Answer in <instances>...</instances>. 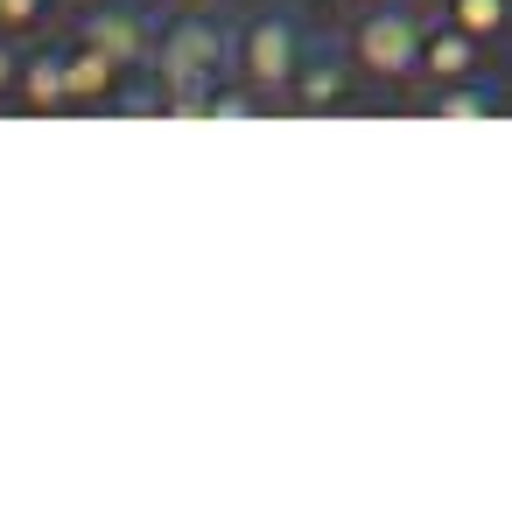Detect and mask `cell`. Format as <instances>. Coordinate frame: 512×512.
Segmentation results:
<instances>
[{"label":"cell","mask_w":512,"mask_h":512,"mask_svg":"<svg viewBox=\"0 0 512 512\" xmlns=\"http://www.w3.org/2000/svg\"><path fill=\"white\" fill-rule=\"evenodd\" d=\"M435 15L470 29L477 43H505L512 36V0H435Z\"/></svg>","instance_id":"cell-10"},{"label":"cell","mask_w":512,"mask_h":512,"mask_svg":"<svg viewBox=\"0 0 512 512\" xmlns=\"http://www.w3.org/2000/svg\"><path fill=\"white\" fill-rule=\"evenodd\" d=\"M428 113H435V120H498V113H505V92H498L491 78L435 85V92H428Z\"/></svg>","instance_id":"cell-9"},{"label":"cell","mask_w":512,"mask_h":512,"mask_svg":"<svg viewBox=\"0 0 512 512\" xmlns=\"http://www.w3.org/2000/svg\"><path fill=\"white\" fill-rule=\"evenodd\" d=\"M421 36H428V22L414 8H358L351 29H344V50H351L365 85L400 92V85L421 78Z\"/></svg>","instance_id":"cell-2"},{"label":"cell","mask_w":512,"mask_h":512,"mask_svg":"<svg viewBox=\"0 0 512 512\" xmlns=\"http://www.w3.org/2000/svg\"><path fill=\"white\" fill-rule=\"evenodd\" d=\"M64 71H71V106H78V113H106L113 85L127 78V64L106 57L99 43H85L78 29H64Z\"/></svg>","instance_id":"cell-8"},{"label":"cell","mask_w":512,"mask_h":512,"mask_svg":"<svg viewBox=\"0 0 512 512\" xmlns=\"http://www.w3.org/2000/svg\"><path fill=\"white\" fill-rule=\"evenodd\" d=\"M15 106H22V113H78V106H71V71H64V36L29 43V57H22V85H15Z\"/></svg>","instance_id":"cell-7"},{"label":"cell","mask_w":512,"mask_h":512,"mask_svg":"<svg viewBox=\"0 0 512 512\" xmlns=\"http://www.w3.org/2000/svg\"><path fill=\"white\" fill-rule=\"evenodd\" d=\"M176 8H218V0H176Z\"/></svg>","instance_id":"cell-14"},{"label":"cell","mask_w":512,"mask_h":512,"mask_svg":"<svg viewBox=\"0 0 512 512\" xmlns=\"http://www.w3.org/2000/svg\"><path fill=\"white\" fill-rule=\"evenodd\" d=\"M281 106H295V113H351L358 106V64H351V50L344 43H309V57H302V71H295V85H288Z\"/></svg>","instance_id":"cell-5"},{"label":"cell","mask_w":512,"mask_h":512,"mask_svg":"<svg viewBox=\"0 0 512 512\" xmlns=\"http://www.w3.org/2000/svg\"><path fill=\"white\" fill-rule=\"evenodd\" d=\"M302 57H309V29L281 8V0L232 15V78H239V85H253V92H267V99H288Z\"/></svg>","instance_id":"cell-1"},{"label":"cell","mask_w":512,"mask_h":512,"mask_svg":"<svg viewBox=\"0 0 512 512\" xmlns=\"http://www.w3.org/2000/svg\"><path fill=\"white\" fill-rule=\"evenodd\" d=\"M22 57H29V43L0 36V106H15V85H22Z\"/></svg>","instance_id":"cell-12"},{"label":"cell","mask_w":512,"mask_h":512,"mask_svg":"<svg viewBox=\"0 0 512 512\" xmlns=\"http://www.w3.org/2000/svg\"><path fill=\"white\" fill-rule=\"evenodd\" d=\"M484 50L491 43H477L470 29H456V22H428V36H421V78H428V92L435 85H463V78H484Z\"/></svg>","instance_id":"cell-6"},{"label":"cell","mask_w":512,"mask_h":512,"mask_svg":"<svg viewBox=\"0 0 512 512\" xmlns=\"http://www.w3.org/2000/svg\"><path fill=\"white\" fill-rule=\"evenodd\" d=\"M281 8H302V0H281Z\"/></svg>","instance_id":"cell-15"},{"label":"cell","mask_w":512,"mask_h":512,"mask_svg":"<svg viewBox=\"0 0 512 512\" xmlns=\"http://www.w3.org/2000/svg\"><path fill=\"white\" fill-rule=\"evenodd\" d=\"M0 36H15V43L57 36V0H0Z\"/></svg>","instance_id":"cell-11"},{"label":"cell","mask_w":512,"mask_h":512,"mask_svg":"<svg viewBox=\"0 0 512 512\" xmlns=\"http://www.w3.org/2000/svg\"><path fill=\"white\" fill-rule=\"evenodd\" d=\"M71 29L85 43H99L106 57H120L127 71L155 64V36H162V15L148 8V0H92V8L71 15Z\"/></svg>","instance_id":"cell-4"},{"label":"cell","mask_w":512,"mask_h":512,"mask_svg":"<svg viewBox=\"0 0 512 512\" xmlns=\"http://www.w3.org/2000/svg\"><path fill=\"white\" fill-rule=\"evenodd\" d=\"M155 71H162V85L232 78V22L211 8H176L155 36Z\"/></svg>","instance_id":"cell-3"},{"label":"cell","mask_w":512,"mask_h":512,"mask_svg":"<svg viewBox=\"0 0 512 512\" xmlns=\"http://www.w3.org/2000/svg\"><path fill=\"white\" fill-rule=\"evenodd\" d=\"M344 8L358 15V8H414V0H344Z\"/></svg>","instance_id":"cell-13"}]
</instances>
